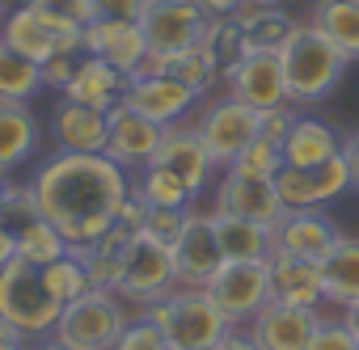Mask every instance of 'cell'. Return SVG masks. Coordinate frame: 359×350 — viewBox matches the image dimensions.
I'll use <instances>...</instances> for the list:
<instances>
[{
    "mask_svg": "<svg viewBox=\"0 0 359 350\" xmlns=\"http://www.w3.org/2000/svg\"><path fill=\"white\" fill-rule=\"evenodd\" d=\"M123 93H127V76L114 68V64H106L102 55H81V64H76V72H72V80L64 85V93L60 97H68V102H81V106H93V110H114L118 102H123Z\"/></svg>",
    "mask_w": 359,
    "mask_h": 350,
    "instance_id": "22",
    "label": "cell"
},
{
    "mask_svg": "<svg viewBox=\"0 0 359 350\" xmlns=\"http://www.w3.org/2000/svg\"><path fill=\"white\" fill-rule=\"evenodd\" d=\"M34 350H81V346H72V342H64V337H55V333H51V337H39V342H34Z\"/></svg>",
    "mask_w": 359,
    "mask_h": 350,
    "instance_id": "50",
    "label": "cell"
},
{
    "mask_svg": "<svg viewBox=\"0 0 359 350\" xmlns=\"http://www.w3.org/2000/svg\"><path fill=\"white\" fill-rule=\"evenodd\" d=\"M51 139H55V152H106L110 114L60 97L51 110Z\"/></svg>",
    "mask_w": 359,
    "mask_h": 350,
    "instance_id": "20",
    "label": "cell"
},
{
    "mask_svg": "<svg viewBox=\"0 0 359 350\" xmlns=\"http://www.w3.org/2000/svg\"><path fill=\"white\" fill-rule=\"evenodd\" d=\"M43 144V127L30 114L26 102H0V178H13V173L39 152Z\"/></svg>",
    "mask_w": 359,
    "mask_h": 350,
    "instance_id": "24",
    "label": "cell"
},
{
    "mask_svg": "<svg viewBox=\"0 0 359 350\" xmlns=\"http://www.w3.org/2000/svg\"><path fill=\"white\" fill-rule=\"evenodd\" d=\"M140 316H148L173 350H216L224 333L233 329L224 312L216 308V300L208 295V287H182V283L165 300L148 304Z\"/></svg>",
    "mask_w": 359,
    "mask_h": 350,
    "instance_id": "3",
    "label": "cell"
},
{
    "mask_svg": "<svg viewBox=\"0 0 359 350\" xmlns=\"http://www.w3.org/2000/svg\"><path fill=\"white\" fill-rule=\"evenodd\" d=\"M309 350H359V337L342 325V316H338V321H325V316H321V325H317Z\"/></svg>",
    "mask_w": 359,
    "mask_h": 350,
    "instance_id": "41",
    "label": "cell"
},
{
    "mask_svg": "<svg viewBox=\"0 0 359 350\" xmlns=\"http://www.w3.org/2000/svg\"><path fill=\"white\" fill-rule=\"evenodd\" d=\"M250 5H287V0H250Z\"/></svg>",
    "mask_w": 359,
    "mask_h": 350,
    "instance_id": "53",
    "label": "cell"
},
{
    "mask_svg": "<svg viewBox=\"0 0 359 350\" xmlns=\"http://www.w3.org/2000/svg\"><path fill=\"white\" fill-rule=\"evenodd\" d=\"M212 211L241 216V220H258V224H279V216L287 207L279 199L275 178H245V173L224 169V178L212 190Z\"/></svg>",
    "mask_w": 359,
    "mask_h": 350,
    "instance_id": "14",
    "label": "cell"
},
{
    "mask_svg": "<svg viewBox=\"0 0 359 350\" xmlns=\"http://www.w3.org/2000/svg\"><path fill=\"white\" fill-rule=\"evenodd\" d=\"M220 80H224L229 97H237L254 110H271V106L287 102V80H283L279 51H250L237 64H229L220 72Z\"/></svg>",
    "mask_w": 359,
    "mask_h": 350,
    "instance_id": "12",
    "label": "cell"
},
{
    "mask_svg": "<svg viewBox=\"0 0 359 350\" xmlns=\"http://www.w3.org/2000/svg\"><path fill=\"white\" fill-rule=\"evenodd\" d=\"M43 211H39V199H34V190H30V182H9L5 178V207H0V220H5L13 232L18 228H26L30 220H39Z\"/></svg>",
    "mask_w": 359,
    "mask_h": 350,
    "instance_id": "38",
    "label": "cell"
},
{
    "mask_svg": "<svg viewBox=\"0 0 359 350\" xmlns=\"http://www.w3.org/2000/svg\"><path fill=\"white\" fill-rule=\"evenodd\" d=\"M187 220H191V207H152V211H148L144 232L173 249V241L182 237V228H187Z\"/></svg>",
    "mask_w": 359,
    "mask_h": 350,
    "instance_id": "39",
    "label": "cell"
},
{
    "mask_svg": "<svg viewBox=\"0 0 359 350\" xmlns=\"http://www.w3.org/2000/svg\"><path fill=\"white\" fill-rule=\"evenodd\" d=\"M233 22L245 30L250 51H279L292 38V30L300 26V22H292V13L283 5H250V0L237 9Z\"/></svg>",
    "mask_w": 359,
    "mask_h": 350,
    "instance_id": "28",
    "label": "cell"
},
{
    "mask_svg": "<svg viewBox=\"0 0 359 350\" xmlns=\"http://www.w3.org/2000/svg\"><path fill=\"white\" fill-rule=\"evenodd\" d=\"M81 47H68V51H60V55H51L47 64H43V85L47 89H55V93H64V85L72 80V72H76V64H81Z\"/></svg>",
    "mask_w": 359,
    "mask_h": 350,
    "instance_id": "42",
    "label": "cell"
},
{
    "mask_svg": "<svg viewBox=\"0 0 359 350\" xmlns=\"http://www.w3.org/2000/svg\"><path fill=\"white\" fill-rule=\"evenodd\" d=\"M173 287H177L173 249L161 245V241L148 237V232H135V237L127 241V253H123V270H118V287H114V295H118L123 304H131L135 316H140L148 304L165 300Z\"/></svg>",
    "mask_w": 359,
    "mask_h": 350,
    "instance_id": "6",
    "label": "cell"
},
{
    "mask_svg": "<svg viewBox=\"0 0 359 350\" xmlns=\"http://www.w3.org/2000/svg\"><path fill=\"white\" fill-rule=\"evenodd\" d=\"M216 350H262V346H258V337H254L250 329H241V325H233V329L224 333V342H220Z\"/></svg>",
    "mask_w": 359,
    "mask_h": 350,
    "instance_id": "46",
    "label": "cell"
},
{
    "mask_svg": "<svg viewBox=\"0 0 359 350\" xmlns=\"http://www.w3.org/2000/svg\"><path fill=\"white\" fill-rule=\"evenodd\" d=\"M321 279H325V304L346 308L359 300V237L334 241V249L321 258Z\"/></svg>",
    "mask_w": 359,
    "mask_h": 350,
    "instance_id": "27",
    "label": "cell"
},
{
    "mask_svg": "<svg viewBox=\"0 0 359 350\" xmlns=\"http://www.w3.org/2000/svg\"><path fill=\"white\" fill-rule=\"evenodd\" d=\"M43 279H47V287H51V295H55L60 304H68V300H76V295H85V291L93 287L85 262H81L72 249H68L64 258L47 262V266H43Z\"/></svg>",
    "mask_w": 359,
    "mask_h": 350,
    "instance_id": "34",
    "label": "cell"
},
{
    "mask_svg": "<svg viewBox=\"0 0 359 350\" xmlns=\"http://www.w3.org/2000/svg\"><path fill=\"white\" fill-rule=\"evenodd\" d=\"M131 186H135L152 207H191V203H195V190H191L187 182H177L173 173L156 169V164H144V169L135 173Z\"/></svg>",
    "mask_w": 359,
    "mask_h": 350,
    "instance_id": "32",
    "label": "cell"
},
{
    "mask_svg": "<svg viewBox=\"0 0 359 350\" xmlns=\"http://www.w3.org/2000/svg\"><path fill=\"white\" fill-rule=\"evenodd\" d=\"M26 5H34L39 13H47L68 34H81L93 22V0H26Z\"/></svg>",
    "mask_w": 359,
    "mask_h": 350,
    "instance_id": "37",
    "label": "cell"
},
{
    "mask_svg": "<svg viewBox=\"0 0 359 350\" xmlns=\"http://www.w3.org/2000/svg\"><path fill=\"white\" fill-rule=\"evenodd\" d=\"M114 350H173V346L165 342V333L148 316H131V325L123 329V337H118Z\"/></svg>",
    "mask_w": 359,
    "mask_h": 350,
    "instance_id": "40",
    "label": "cell"
},
{
    "mask_svg": "<svg viewBox=\"0 0 359 350\" xmlns=\"http://www.w3.org/2000/svg\"><path fill=\"white\" fill-rule=\"evenodd\" d=\"M18 342H30V337H26V333L5 316V312H0V350H5V346H18Z\"/></svg>",
    "mask_w": 359,
    "mask_h": 350,
    "instance_id": "49",
    "label": "cell"
},
{
    "mask_svg": "<svg viewBox=\"0 0 359 350\" xmlns=\"http://www.w3.org/2000/svg\"><path fill=\"white\" fill-rule=\"evenodd\" d=\"M342 160H346V173H351V190H359V131L342 135Z\"/></svg>",
    "mask_w": 359,
    "mask_h": 350,
    "instance_id": "45",
    "label": "cell"
},
{
    "mask_svg": "<svg viewBox=\"0 0 359 350\" xmlns=\"http://www.w3.org/2000/svg\"><path fill=\"white\" fill-rule=\"evenodd\" d=\"M30 190L43 220H51L64 241L81 249L114 228L131 195V173L106 152H55L34 169Z\"/></svg>",
    "mask_w": 359,
    "mask_h": 350,
    "instance_id": "1",
    "label": "cell"
},
{
    "mask_svg": "<svg viewBox=\"0 0 359 350\" xmlns=\"http://www.w3.org/2000/svg\"><path fill=\"white\" fill-rule=\"evenodd\" d=\"M148 164H156V169L173 173V178H177V182H187L195 195H203V190H208L212 173H216V160L208 156L203 139L195 135V127H182V122L165 127V135H161V144H156V152H152V160H148Z\"/></svg>",
    "mask_w": 359,
    "mask_h": 350,
    "instance_id": "16",
    "label": "cell"
},
{
    "mask_svg": "<svg viewBox=\"0 0 359 350\" xmlns=\"http://www.w3.org/2000/svg\"><path fill=\"white\" fill-rule=\"evenodd\" d=\"M0 43L9 51H18V55H26V59H34V64H47L51 55H60L68 47H81V34L60 30L47 13H39L34 5L22 0V5L5 9V18H0Z\"/></svg>",
    "mask_w": 359,
    "mask_h": 350,
    "instance_id": "10",
    "label": "cell"
},
{
    "mask_svg": "<svg viewBox=\"0 0 359 350\" xmlns=\"http://www.w3.org/2000/svg\"><path fill=\"white\" fill-rule=\"evenodd\" d=\"M203 26H208V18L199 9V0H148L140 13V30H144L148 47L165 51V55L199 47Z\"/></svg>",
    "mask_w": 359,
    "mask_h": 350,
    "instance_id": "11",
    "label": "cell"
},
{
    "mask_svg": "<svg viewBox=\"0 0 359 350\" xmlns=\"http://www.w3.org/2000/svg\"><path fill=\"white\" fill-rule=\"evenodd\" d=\"M195 135L203 139L208 156L216 160V169H229L254 139H258V110L220 93L212 102H203V110L195 114Z\"/></svg>",
    "mask_w": 359,
    "mask_h": 350,
    "instance_id": "7",
    "label": "cell"
},
{
    "mask_svg": "<svg viewBox=\"0 0 359 350\" xmlns=\"http://www.w3.org/2000/svg\"><path fill=\"white\" fill-rule=\"evenodd\" d=\"M208 295L224 312L229 325H250L271 300V266L266 262H224L220 274L208 283Z\"/></svg>",
    "mask_w": 359,
    "mask_h": 350,
    "instance_id": "8",
    "label": "cell"
},
{
    "mask_svg": "<svg viewBox=\"0 0 359 350\" xmlns=\"http://www.w3.org/2000/svg\"><path fill=\"white\" fill-rule=\"evenodd\" d=\"M309 26H317L346 59H359V0H313Z\"/></svg>",
    "mask_w": 359,
    "mask_h": 350,
    "instance_id": "29",
    "label": "cell"
},
{
    "mask_svg": "<svg viewBox=\"0 0 359 350\" xmlns=\"http://www.w3.org/2000/svg\"><path fill=\"white\" fill-rule=\"evenodd\" d=\"M81 47L89 55H102L106 64H114L127 80L140 72V64L152 51L144 30H140V22H97V18L81 30Z\"/></svg>",
    "mask_w": 359,
    "mask_h": 350,
    "instance_id": "19",
    "label": "cell"
},
{
    "mask_svg": "<svg viewBox=\"0 0 359 350\" xmlns=\"http://www.w3.org/2000/svg\"><path fill=\"white\" fill-rule=\"evenodd\" d=\"M161 135H165V127H161V122H152V118L135 114L127 102H118V106L110 110V139H106V156H110L114 164H123L127 173H140V169L152 160V152H156Z\"/></svg>",
    "mask_w": 359,
    "mask_h": 350,
    "instance_id": "18",
    "label": "cell"
},
{
    "mask_svg": "<svg viewBox=\"0 0 359 350\" xmlns=\"http://www.w3.org/2000/svg\"><path fill=\"white\" fill-rule=\"evenodd\" d=\"M271 291L283 304H300V308H321L325 304V279H321V262L309 258H292V253H271Z\"/></svg>",
    "mask_w": 359,
    "mask_h": 350,
    "instance_id": "23",
    "label": "cell"
},
{
    "mask_svg": "<svg viewBox=\"0 0 359 350\" xmlns=\"http://www.w3.org/2000/svg\"><path fill=\"white\" fill-rule=\"evenodd\" d=\"M224 249H220V237H216V220L212 211H191L182 237L173 241V266H177V283L182 287H208L220 266H224Z\"/></svg>",
    "mask_w": 359,
    "mask_h": 350,
    "instance_id": "13",
    "label": "cell"
},
{
    "mask_svg": "<svg viewBox=\"0 0 359 350\" xmlns=\"http://www.w3.org/2000/svg\"><path fill=\"white\" fill-rule=\"evenodd\" d=\"M275 186L287 211H321L325 203H334L338 195L351 190V173L342 152L321 160V164H283L275 173Z\"/></svg>",
    "mask_w": 359,
    "mask_h": 350,
    "instance_id": "9",
    "label": "cell"
},
{
    "mask_svg": "<svg viewBox=\"0 0 359 350\" xmlns=\"http://www.w3.org/2000/svg\"><path fill=\"white\" fill-rule=\"evenodd\" d=\"M0 47H5V43H0Z\"/></svg>",
    "mask_w": 359,
    "mask_h": 350,
    "instance_id": "56",
    "label": "cell"
},
{
    "mask_svg": "<svg viewBox=\"0 0 359 350\" xmlns=\"http://www.w3.org/2000/svg\"><path fill=\"white\" fill-rule=\"evenodd\" d=\"M338 152H342V135L330 122H321L313 114H296V122L283 139V164H321Z\"/></svg>",
    "mask_w": 359,
    "mask_h": 350,
    "instance_id": "26",
    "label": "cell"
},
{
    "mask_svg": "<svg viewBox=\"0 0 359 350\" xmlns=\"http://www.w3.org/2000/svg\"><path fill=\"white\" fill-rule=\"evenodd\" d=\"M169 76H177L182 85H191L195 93H208V89L220 80V64H216L203 47H191V51L169 55Z\"/></svg>",
    "mask_w": 359,
    "mask_h": 350,
    "instance_id": "35",
    "label": "cell"
},
{
    "mask_svg": "<svg viewBox=\"0 0 359 350\" xmlns=\"http://www.w3.org/2000/svg\"><path fill=\"white\" fill-rule=\"evenodd\" d=\"M135 308L123 304L114 291H102V287H89L85 295L68 300L64 312H60V325H55V337L81 346V350H114L123 329L131 325Z\"/></svg>",
    "mask_w": 359,
    "mask_h": 350,
    "instance_id": "5",
    "label": "cell"
},
{
    "mask_svg": "<svg viewBox=\"0 0 359 350\" xmlns=\"http://www.w3.org/2000/svg\"><path fill=\"white\" fill-rule=\"evenodd\" d=\"M212 220H216V237L229 262H266L275 253V224H258V220H241L224 211H212Z\"/></svg>",
    "mask_w": 359,
    "mask_h": 350,
    "instance_id": "25",
    "label": "cell"
},
{
    "mask_svg": "<svg viewBox=\"0 0 359 350\" xmlns=\"http://www.w3.org/2000/svg\"><path fill=\"white\" fill-rule=\"evenodd\" d=\"M43 64L0 47V102H30L34 93H43Z\"/></svg>",
    "mask_w": 359,
    "mask_h": 350,
    "instance_id": "30",
    "label": "cell"
},
{
    "mask_svg": "<svg viewBox=\"0 0 359 350\" xmlns=\"http://www.w3.org/2000/svg\"><path fill=\"white\" fill-rule=\"evenodd\" d=\"M0 207H5V178H0Z\"/></svg>",
    "mask_w": 359,
    "mask_h": 350,
    "instance_id": "54",
    "label": "cell"
},
{
    "mask_svg": "<svg viewBox=\"0 0 359 350\" xmlns=\"http://www.w3.org/2000/svg\"><path fill=\"white\" fill-rule=\"evenodd\" d=\"M317 325H321V308H300V304L271 300L245 329L258 337L262 350H309Z\"/></svg>",
    "mask_w": 359,
    "mask_h": 350,
    "instance_id": "17",
    "label": "cell"
},
{
    "mask_svg": "<svg viewBox=\"0 0 359 350\" xmlns=\"http://www.w3.org/2000/svg\"><path fill=\"white\" fill-rule=\"evenodd\" d=\"M199 97H203V93H195L191 85H182L177 76H169V72H161V76H131V80H127V93H123V102H127L135 114H144V118H152V122H161V127L182 122V118L195 110Z\"/></svg>",
    "mask_w": 359,
    "mask_h": 350,
    "instance_id": "15",
    "label": "cell"
},
{
    "mask_svg": "<svg viewBox=\"0 0 359 350\" xmlns=\"http://www.w3.org/2000/svg\"><path fill=\"white\" fill-rule=\"evenodd\" d=\"M292 122H296V106H292V102L271 106V110H258V135H266V139H275V144L287 139Z\"/></svg>",
    "mask_w": 359,
    "mask_h": 350,
    "instance_id": "43",
    "label": "cell"
},
{
    "mask_svg": "<svg viewBox=\"0 0 359 350\" xmlns=\"http://www.w3.org/2000/svg\"><path fill=\"white\" fill-rule=\"evenodd\" d=\"M241 5H245V0H199L203 18H237Z\"/></svg>",
    "mask_w": 359,
    "mask_h": 350,
    "instance_id": "47",
    "label": "cell"
},
{
    "mask_svg": "<svg viewBox=\"0 0 359 350\" xmlns=\"http://www.w3.org/2000/svg\"><path fill=\"white\" fill-rule=\"evenodd\" d=\"M13 258H18V232L0 220V266H9Z\"/></svg>",
    "mask_w": 359,
    "mask_h": 350,
    "instance_id": "48",
    "label": "cell"
},
{
    "mask_svg": "<svg viewBox=\"0 0 359 350\" xmlns=\"http://www.w3.org/2000/svg\"><path fill=\"white\" fill-rule=\"evenodd\" d=\"M279 64H283L292 106H313V102L330 97L338 89V80L346 76V68H351V59L309 22L296 26L292 38L279 47Z\"/></svg>",
    "mask_w": 359,
    "mask_h": 350,
    "instance_id": "2",
    "label": "cell"
},
{
    "mask_svg": "<svg viewBox=\"0 0 359 350\" xmlns=\"http://www.w3.org/2000/svg\"><path fill=\"white\" fill-rule=\"evenodd\" d=\"M5 350H34V342H18V346H5Z\"/></svg>",
    "mask_w": 359,
    "mask_h": 350,
    "instance_id": "52",
    "label": "cell"
},
{
    "mask_svg": "<svg viewBox=\"0 0 359 350\" xmlns=\"http://www.w3.org/2000/svg\"><path fill=\"white\" fill-rule=\"evenodd\" d=\"M148 0H93V18L97 22H140Z\"/></svg>",
    "mask_w": 359,
    "mask_h": 350,
    "instance_id": "44",
    "label": "cell"
},
{
    "mask_svg": "<svg viewBox=\"0 0 359 350\" xmlns=\"http://www.w3.org/2000/svg\"><path fill=\"white\" fill-rule=\"evenodd\" d=\"M0 312H5L30 342H39V337L55 333L64 304L51 295V287L43 279V266H34L26 258H13L9 266H0Z\"/></svg>",
    "mask_w": 359,
    "mask_h": 350,
    "instance_id": "4",
    "label": "cell"
},
{
    "mask_svg": "<svg viewBox=\"0 0 359 350\" xmlns=\"http://www.w3.org/2000/svg\"><path fill=\"white\" fill-rule=\"evenodd\" d=\"M0 18H5V0H0Z\"/></svg>",
    "mask_w": 359,
    "mask_h": 350,
    "instance_id": "55",
    "label": "cell"
},
{
    "mask_svg": "<svg viewBox=\"0 0 359 350\" xmlns=\"http://www.w3.org/2000/svg\"><path fill=\"white\" fill-rule=\"evenodd\" d=\"M233 173H245V178H275V173L283 169V144H275V139H266V135H258L233 164H229Z\"/></svg>",
    "mask_w": 359,
    "mask_h": 350,
    "instance_id": "36",
    "label": "cell"
},
{
    "mask_svg": "<svg viewBox=\"0 0 359 350\" xmlns=\"http://www.w3.org/2000/svg\"><path fill=\"white\" fill-rule=\"evenodd\" d=\"M338 237L342 232L321 211H283L275 224V249L292 253V258H309V262H321Z\"/></svg>",
    "mask_w": 359,
    "mask_h": 350,
    "instance_id": "21",
    "label": "cell"
},
{
    "mask_svg": "<svg viewBox=\"0 0 359 350\" xmlns=\"http://www.w3.org/2000/svg\"><path fill=\"white\" fill-rule=\"evenodd\" d=\"M342 325H346V329H351V333H355V337H359V300H355V304H346V308H342Z\"/></svg>",
    "mask_w": 359,
    "mask_h": 350,
    "instance_id": "51",
    "label": "cell"
},
{
    "mask_svg": "<svg viewBox=\"0 0 359 350\" xmlns=\"http://www.w3.org/2000/svg\"><path fill=\"white\" fill-rule=\"evenodd\" d=\"M72 245L64 241V232L51 224V220H30L26 228H18V258H26V262H34V266H47V262H55V258H64Z\"/></svg>",
    "mask_w": 359,
    "mask_h": 350,
    "instance_id": "31",
    "label": "cell"
},
{
    "mask_svg": "<svg viewBox=\"0 0 359 350\" xmlns=\"http://www.w3.org/2000/svg\"><path fill=\"white\" fill-rule=\"evenodd\" d=\"M199 47L220 64V72H224L229 64H237L241 55H250L245 30H241L233 18H208V26H203V43H199Z\"/></svg>",
    "mask_w": 359,
    "mask_h": 350,
    "instance_id": "33",
    "label": "cell"
}]
</instances>
